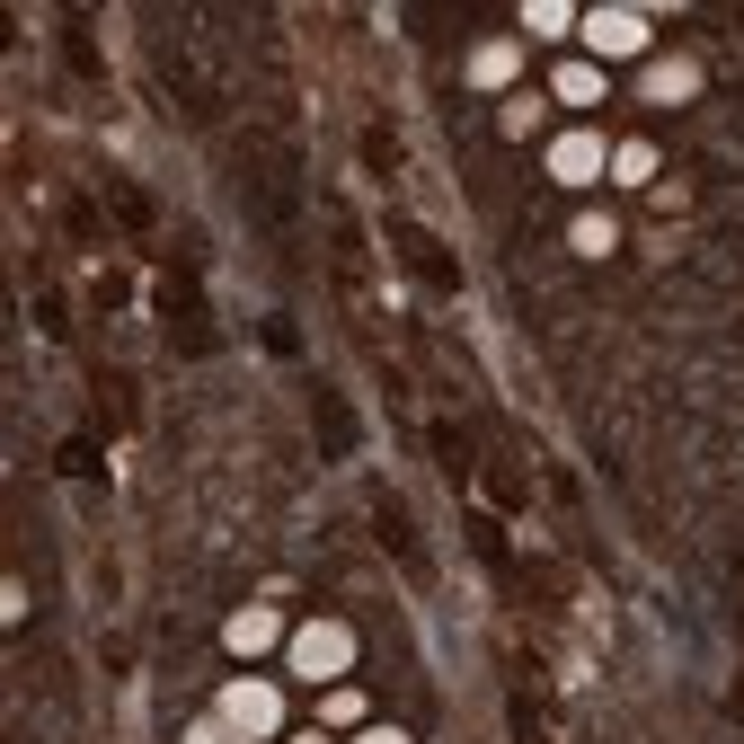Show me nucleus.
<instances>
[{"label":"nucleus","instance_id":"1","mask_svg":"<svg viewBox=\"0 0 744 744\" xmlns=\"http://www.w3.org/2000/svg\"><path fill=\"white\" fill-rule=\"evenodd\" d=\"M594 45H612V54H629V45H638V27H629V18H594Z\"/></svg>","mask_w":744,"mask_h":744}]
</instances>
